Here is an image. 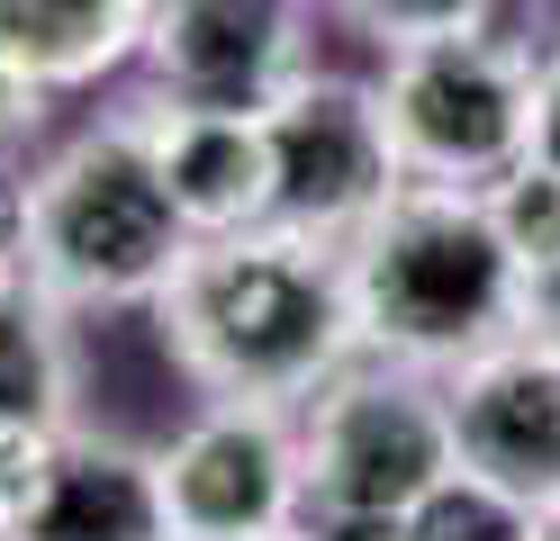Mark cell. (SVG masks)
<instances>
[{
    "instance_id": "cell-21",
    "label": "cell",
    "mask_w": 560,
    "mask_h": 541,
    "mask_svg": "<svg viewBox=\"0 0 560 541\" xmlns=\"http://www.w3.org/2000/svg\"><path fill=\"white\" fill-rule=\"evenodd\" d=\"M534 541H560V505H551V515H534Z\"/></svg>"
},
{
    "instance_id": "cell-18",
    "label": "cell",
    "mask_w": 560,
    "mask_h": 541,
    "mask_svg": "<svg viewBox=\"0 0 560 541\" xmlns=\"http://www.w3.org/2000/svg\"><path fill=\"white\" fill-rule=\"evenodd\" d=\"M515 334H534L560 352V244L542 252V262H524V298H515Z\"/></svg>"
},
{
    "instance_id": "cell-16",
    "label": "cell",
    "mask_w": 560,
    "mask_h": 541,
    "mask_svg": "<svg viewBox=\"0 0 560 541\" xmlns=\"http://www.w3.org/2000/svg\"><path fill=\"white\" fill-rule=\"evenodd\" d=\"M55 451H63L55 424H0V532H19V524L46 505Z\"/></svg>"
},
{
    "instance_id": "cell-4",
    "label": "cell",
    "mask_w": 560,
    "mask_h": 541,
    "mask_svg": "<svg viewBox=\"0 0 560 541\" xmlns=\"http://www.w3.org/2000/svg\"><path fill=\"white\" fill-rule=\"evenodd\" d=\"M452 479H462V451H452L443 388L398 379V371H335L307 397L299 496L317 505V524L335 541L407 532Z\"/></svg>"
},
{
    "instance_id": "cell-20",
    "label": "cell",
    "mask_w": 560,
    "mask_h": 541,
    "mask_svg": "<svg viewBox=\"0 0 560 541\" xmlns=\"http://www.w3.org/2000/svg\"><path fill=\"white\" fill-rule=\"evenodd\" d=\"M10 208H19V190L0 199V289H19V226H10Z\"/></svg>"
},
{
    "instance_id": "cell-10",
    "label": "cell",
    "mask_w": 560,
    "mask_h": 541,
    "mask_svg": "<svg viewBox=\"0 0 560 541\" xmlns=\"http://www.w3.org/2000/svg\"><path fill=\"white\" fill-rule=\"evenodd\" d=\"M145 144L163 163V190L190 235L271 226V127L262 108H163L145 99Z\"/></svg>"
},
{
    "instance_id": "cell-5",
    "label": "cell",
    "mask_w": 560,
    "mask_h": 541,
    "mask_svg": "<svg viewBox=\"0 0 560 541\" xmlns=\"http://www.w3.org/2000/svg\"><path fill=\"white\" fill-rule=\"evenodd\" d=\"M371 91H380V118H389V144H398L407 180L488 190L534 144V46H515L498 27L380 55Z\"/></svg>"
},
{
    "instance_id": "cell-6",
    "label": "cell",
    "mask_w": 560,
    "mask_h": 541,
    "mask_svg": "<svg viewBox=\"0 0 560 541\" xmlns=\"http://www.w3.org/2000/svg\"><path fill=\"white\" fill-rule=\"evenodd\" d=\"M262 127H271V226L353 244L407 190V163L389 144V118H380L371 82H343V72L307 63L262 108Z\"/></svg>"
},
{
    "instance_id": "cell-9",
    "label": "cell",
    "mask_w": 560,
    "mask_h": 541,
    "mask_svg": "<svg viewBox=\"0 0 560 541\" xmlns=\"http://www.w3.org/2000/svg\"><path fill=\"white\" fill-rule=\"evenodd\" d=\"M154 460L172 541H262L299 515V443L271 407H218Z\"/></svg>"
},
{
    "instance_id": "cell-19",
    "label": "cell",
    "mask_w": 560,
    "mask_h": 541,
    "mask_svg": "<svg viewBox=\"0 0 560 541\" xmlns=\"http://www.w3.org/2000/svg\"><path fill=\"white\" fill-rule=\"evenodd\" d=\"M524 163L560 172V46L534 55V144H524Z\"/></svg>"
},
{
    "instance_id": "cell-1",
    "label": "cell",
    "mask_w": 560,
    "mask_h": 541,
    "mask_svg": "<svg viewBox=\"0 0 560 541\" xmlns=\"http://www.w3.org/2000/svg\"><path fill=\"white\" fill-rule=\"evenodd\" d=\"M154 325L172 371L199 379L226 407H299L353 352V289L343 244L299 226H235L190 235V252L154 289Z\"/></svg>"
},
{
    "instance_id": "cell-24",
    "label": "cell",
    "mask_w": 560,
    "mask_h": 541,
    "mask_svg": "<svg viewBox=\"0 0 560 541\" xmlns=\"http://www.w3.org/2000/svg\"><path fill=\"white\" fill-rule=\"evenodd\" d=\"M0 541H10V532H0Z\"/></svg>"
},
{
    "instance_id": "cell-12",
    "label": "cell",
    "mask_w": 560,
    "mask_h": 541,
    "mask_svg": "<svg viewBox=\"0 0 560 541\" xmlns=\"http://www.w3.org/2000/svg\"><path fill=\"white\" fill-rule=\"evenodd\" d=\"M154 0H0V55L46 91H82L145 46Z\"/></svg>"
},
{
    "instance_id": "cell-13",
    "label": "cell",
    "mask_w": 560,
    "mask_h": 541,
    "mask_svg": "<svg viewBox=\"0 0 560 541\" xmlns=\"http://www.w3.org/2000/svg\"><path fill=\"white\" fill-rule=\"evenodd\" d=\"M63 388H73V343H63V307L37 289H0V424H55Z\"/></svg>"
},
{
    "instance_id": "cell-7",
    "label": "cell",
    "mask_w": 560,
    "mask_h": 541,
    "mask_svg": "<svg viewBox=\"0 0 560 541\" xmlns=\"http://www.w3.org/2000/svg\"><path fill=\"white\" fill-rule=\"evenodd\" d=\"M443 407H452L462 479L498 487L524 515H551L560 505V352L534 334H506L462 361Z\"/></svg>"
},
{
    "instance_id": "cell-23",
    "label": "cell",
    "mask_w": 560,
    "mask_h": 541,
    "mask_svg": "<svg viewBox=\"0 0 560 541\" xmlns=\"http://www.w3.org/2000/svg\"><path fill=\"white\" fill-rule=\"evenodd\" d=\"M262 541H280V532H262Z\"/></svg>"
},
{
    "instance_id": "cell-3",
    "label": "cell",
    "mask_w": 560,
    "mask_h": 541,
    "mask_svg": "<svg viewBox=\"0 0 560 541\" xmlns=\"http://www.w3.org/2000/svg\"><path fill=\"white\" fill-rule=\"evenodd\" d=\"M343 289H353V334L398 361H470L515 334L524 262L488 216V190H407L343 244Z\"/></svg>"
},
{
    "instance_id": "cell-15",
    "label": "cell",
    "mask_w": 560,
    "mask_h": 541,
    "mask_svg": "<svg viewBox=\"0 0 560 541\" xmlns=\"http://www.w3.org/2000/svg\"><path fill=\"white\" fill-rule=\"evenodd\" d=\"M407 532H416V541H534V515L506 505L498 487H479V479H452Z\"/></svg>"
},
{
    "instance_id": "cell-14",
    "label": "cell",
    "mask_w": 560,
    "mask_h": 541,
    "mask_svg": "<svg viewBox=\"0 0 560 541\" xmlns=\"http://www.w3.org/2000/svg\"><path fill=\"white\" fill-rule=\"evenodd\" d=\"M326 10L353 27L371 55H407V46H443V36L498 27V0H326Z\"/></svg>"
},
{
    "instance_id": "cell-8",
    "label": "cell",
    "mask_w": 560,
    "mask_h": 541,
    "mask_svg": "<svg viewBox=\"0 0 560 541\" xmlns=\"http://www.w3.org/2000/svg\"><path fill=\"white\" fill-rule=\"evenodd\" d=\"M307 0H154L145 72L163 108H271L307 72Z\"/></svg>"
},
{
    "instance_id": "cell-17",
    "label": "cell",
    "mask_w": 560,
    "mask_h": 541,
    "mask_svg": "<svg viewBox=\"0 0 560 541\" xmlns=\"http://www.w3.org/2000/svg\"><path fill=\"white\" fill-rule=\"evenodd\" d=\"M37 127H46V82H37V72H19L10 55H0V163H10Z\"/></svg>"
},
{
    "instance_id": "cell-11",
    "label": "cell",
    "mask_w": 560,
    "mask_h": 541,
    "mask_svg": "<svg viewBox=\"0 0 560 541\" xmlns=\"http://www.w3.org/2000/svg\"><path fill=\"white\" fill-rule=\"evenodd\" d=\"M10 541H172L163 460L127 451V443H100V433H63L46 505Z\"/></svg>"
},
{
    "instance_id": "cell-22",
    "label": "cell",
    "mask_w": 560,
    "mask_h": 541,
    "mask_svg": "<svg viewBox=\"0 0 560 541\" xmlns=\"http://www.w3.org/2000/svg\"><path fill=\"white\" fill-rule=\"evenodd\" d=\"M371 541H416V532H371Z\"/></svg>"
},
{
    "instance_id": "cell-2",
    "label": "cell",
    "mask_w": 560,
    "mask_h": 541,
    "mask_svg": "<svg viewBox=\"0 0 560 541\" xmlns=\"http://www.w3.org/2000/svg\"><path fill=\"white\" fill-rule=\"evenodd\" d=\"M19 280L73 307H154V289L190 252V226L163 190V163L145 144V118L82 127L63 154H46L19 180Z\"/></svg>"
}]
</instances>
